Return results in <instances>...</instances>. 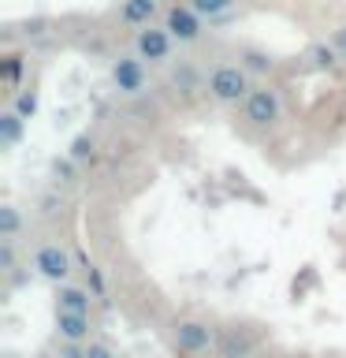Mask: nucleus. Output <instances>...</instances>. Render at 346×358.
Returning a JSON list of instances; mask_svg holds the SVG:
<instances>
[{
    "label": "nucleus",
    "instance_id": "14",
    "mask_svg": "<svg viewBox=\"0 0 346 358\" xmlns=\"http://www.w3.org/2000/svg\"><path fill=\"white\" fill-rule=\"evenodd\" d=\"M306 60L317 67V71H331V67H339V64H343V60H339V52H335V45H331V38L313 41V45H309V52H306Z\"/></svg>",
    "mask_w": 346,
    "mask_h": 358
},
{
    "label": "nucleus",
    "instance_id": "21",
    "mask_svg": "<svg viewBox=\"0 0 346 358\" xmlns=\"http://www.w3.org/2000/svg\"><path fill=\"white\" fill-rule=\"evenodd\" d=\"M75 161L71 157H63V161H52V176H56V187H71L75 183Z\"/></svg>",
    "mask_w": 346,
    "mask_h": 358
},
{
    "label": "nucleus",
    "instance_id": "8",
    "mask_svg": "<svg viewBox=\"0 0 346 358\" xmlns=\"http://www.w3.org/2000/svg\"><path fill=\"white\" fill-rule=\"evenodd\" d=\"M164 83L172 90V97L183 101V105H190L197 94H205V71H201L194 60H186V56H179V60L167 67Z\"/></svg>",
    "mask_w": 346,
    "mask_h": 358
},
{
    "label": "nucleus",
    "instance_id": "23",
    "mask_svg": "<svg viewBox=\"0 0 346 358\" xmlns=\"http://www.w3.org/2000/svg\"><path fill=\"white\" fill-rule=\"evenodd\" d=\"M86 358H119V355L112 351L108 343H97V340H93V343H86Z\"/></svg>",
    "mask_w": 346,
    "mask_h": 358
},
{
    "label": "nucleus",
    "instance_id": "6",
    "mask_svg": "<svg viewBox=\"0 0 346 358\" xmlns=\"http://www.w3.org/2000/svg\"><path fill=\"white\" fill-rule=\"evenodd\" d=\"M30 265H33V273H38L41 280H49L52 287H60V284H71L75 254L67 250L63 243H41L38 250H33Z\"/></svg>",
    "mask_w": 346,
    "mask_h": 358
},
{
    "label": "nucleus",
    "instance_id": "25",
    "mask_svg": "<svg viewBox=\"0 0 346 358\" xmlns=\"http://www.w3.org/2000/svg\"><path fill=\"white\" fill-rule=\"evenodd\" d=\"M156 4H164V0H156Z\"/></svg>",
    "mask_w": 346,
    "mask_h": 358
},
{
    "label": "nucleus",
    "instance_id": "13",
    "mask_svg": "<svg viewBox=\"0 0 346 358\" xmlns=\"http://www.w3.org/2000/svg\"><path fill=\"white\" fill-rule=\"evenodd\" d=\"M22 134H27V120H22L19 112L8 105L4 112H0V150H11V145H19Z\"/></svg>",
    "mask_w": 346,
    "mask_h": 358
},
{
    "label": "nucleus",
    "instance_id": "15",
    "mask_svg": "<svg viewBox=\"0 0 346 358\" xmlns=\"http://www.w3.org/2000/svg\"><path fill=\"white\" fill-rule=\"evenodd\" d=\"M22 71H27V56H22V52H8L4 60H0V83H4V86L11 90V94L19 90Z\"/></svg>",
    "mask_w": 346,
    "mask_h": 358
},
{
    "label": "nucleus",
    "instance_id": "3",
    "mask_svg": "<svg viewBox=\"0 0 346 358\" xmlns=\"http://www.w3.org/2000/svg\"><path fill=\"white\" fill-rule=\"evenodd\" d=\"M220 332L201 317H179L172 324V347L183 358H216Z\"/></svg>",
    "mask_w": 346,
    "mask_h": 358
},
{
    "label": "nucleus",
    "instance_id": "2",
    "mask_svg": "<svg viewBox=\"0 0 346 358\" xmlns=\"http://www.w3.org/2000/svg\"><path fill=\"white\" fill-rule=\"evenodd\" d=\"M149 71L153 67L145 64L142 56H134V52H119V56H112V64H108L112 90H116L119 97H127V101H138V97H145L153 90Z\"/></svg>",
    "mask_w": 346,
    "mask_h": 358
},
{
    "label": "nucleus",
    "instance_id": "18",
    "mask_svg": "<svg viewBox=\"0 0 346 358\" xmlns=\"http://www.w3.org/2000/svg\"><path fill=\"white\" fill-rule=\"evenodd\" d=\"M67 157H71L75 164H89L97 157V142H93V134H75L71 142H67Z\"/></svg>",
    "mask_w": 346,
    "mask_h": 358
},
{
    "label": "nucleus",
    "instance_id": "1",
    "mask_svg": "<svg viewBox=\"0 0 346 358\" xmlns=\"http://www.w3.org/2000/svg\"><path fill=\"white\" fill-rule=\"evenodd\" d=\"M253 75L239 60H220L205 71V97L220 108H242L246 97L253 94Z\"/></svg>",
    "mask_w": 346,
    "mask_h": 358
},
{
    "label": "nucleus",
    "instance_id": "12",
    "mask_svg": "<svg viewBox=\"0 0 346 358\" xmlns=\"http://www.w3.org/2000/svg\"><path fill=\"white\" fill-rule=\"evenodd\" d=\"M52 299H56V313H89V310H93V295H89V287L75 284V280L56 287Z\"/></svg>",
    "mask_w": 346,
    "mask_h": 358
},
{
    "label": "nucleus",
    "instance_id": "9",
    "mask_svg": "<svg viewBox=\"0 0 346 358\" xmlns=\"http://www.w3.org/2000/svg\"><path fill=\"white\" fill-rule=\"evenodd\" d=\"M56 336L63 343H93V317L89 313H56Z\"/></svg>",
    "mask_w": 346,
    "mask_h": 358
},
{
    "label": "nucleus",
    "instance_id": "10",
    "mask_svg": "<svg viewBox=\"0 0 346 358\" xmlns=\"http://www.w3.org/2000/svg\"><path fill=\"white\" fill-rule=\"evenodd\" d=\"M164 11L156 0H119V22L130 30H142V27H153Z\"/></svg>",
    "mask_w": 346,
    "mask_h": 358
},
{
    "label": "nucleus",
    "instance_id": "16",
    "mask_svg": "<svg viewBox=\"0 0 346 358\" xmlns=\"http://www.w3.org/2000/svg\"><path fill=\"white\" fill-rule=\"evenodd\" d=\"M22 228H27L22 213L11 206V201H4V206H0V239H4V243H15L19 235H22Z\"/></svg>",
    "mask_w": 346,
    "mask_h": 358
},
{
    "label": "nucleus",
    "instance_id": "19",
    "mask_svg": "<svg viewBox=\"0 0 346 358\" xmlns=\"http://www.w3.org/2000/svg\"><path fill=\"white\" fill-rule=\"evenodd\" d=\"M38 105H41V101H38V90H30V86H22V90H15V94H11V108H15L27 123L38 116Z\"/></svg>",
    "mask_w": 346,
    "mask_h": 358
},
{
    "label": "nucleus",
    "instance_id": "24",
    "mask_svg": "<svg viewBox=\"0 0 346 358\" xmlns=\"http://www.w3.org/2000/svg\"><path fill=\"white\" fill-rule=\"evenodd\" d=\"M331 45H335V52H339V60L346 64V22L331 30Z\"/></svg>",
    "mask_w": 346,
    "mask_h": 358
},
{
    "label": "nucleus",
    "instance_id": "22",
    "mask_svg": "<svg viewBox=\"0 0 346 358\" xmlns=\"http://www.w3.org/2000/svg\"><path fill=\"white\" fill-rule=\"evenodd\" d=\"M0 273H15V243H4L0 239Z\"/></svg>",
    "mask_w": 346,
    "mask_h": 358
},
{
    "label": "nucleus",
    "instance_id": "17",
    "mask_svg": "<svg viewBox=\"0 0 346 358\" xmlns=\"http://www.w3.org/2000/svg\"><path fill=\"white\" fill-rule=\"evenodd\" d=\"M186 4L194 8L205 22H216V19H223V15H231L239 0H186Z\"/></svg>",
    "mask_w": 346,
    "mask_h": 358
},
{
    "label": "nucleus",
    "instance_id": "5",
    "mask_svg": "<svg viewBox=\"0 0 346 358\" xmlns=\"http://www.w3.org/2000/svg\"><path fill=\"white\" fill-rule=\"evenodd\" d=\"M242 120L257 131H272L276 123L283 120V97H279V90L268 86V83H257L253 94L246 97V105H242Z\"/></svg>",
    "mask_w": 346,
    "mask_h": 358
},
{
    "label": "nucleus",
    "instance_id": "4",
    "mask_svg": "<svg viewBox=\"0 0 346 358\" xmlns=\"http://www.w3.org/2000/svg\"><path fill=\"white\" fill-rule=\"evenodd\" d=\"M130 52L142 56L149 67H172V64L179 60V41L164 30V22H153V27L134 30Z\"/></svg>",
    "mask_w": 346,
    "mask_h": 358
},
{
    "label": "nucleus",
    "instance_id": "11",
    "mask_svg": "<svg viewBox=\"0 0 346 358\" xmlns=\"http://www.w3.org/2000/svg\"><path fill=\"white\" fill-rule=\"evenodd\" d=\"M257 340L250 329H223L216 343V358H253Z\"/></svg>",
    "mask_w": 346,
    "mask_h": 358
},
{
    "label": "nucleus",
    "instance_id": "20",
    "mask_svg": "<svg viewBox=\"0 0 346 358\" xmlns=\"http://www.w3.org/2000/svg\"><path fill=\"white\" fill-rule=\"evenodd\" d=\"M239 64H242L250 75H268V71H276V60H272L268 52H261V49H242Z\"/></svg>",
    "mask_w": 346,
    "mask_h": 358
},
{
    "label": "nucleus",
    "instance_id": "7",
    "mask_svg": "<svg viewBox=\"0 0 346 358\" xmlns=\"http://www.w3.org/2000/svg\"><path fill=\"white\" fill-rule=\"evenodd\" d=\"M160 22H164V30L172 34L179 45H197L201 38H205V19H201L190 4H179V0L164 8Z\"/></svg>",
    "mask_w": 346,
    "mask_h": 358
}]
</instances>
